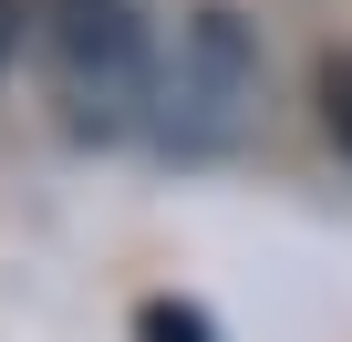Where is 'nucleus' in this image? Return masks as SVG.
Wrapping results in <instances>:
<instances>
[{
    "instance_id": "obj_1",
    "label": "nucleus",
    "mask_w": 352,
    "mask_h": 342,
    "mask_svg": "<svg viewBox=\"0 0 352 342\" xmlns=\"http://www.w3.org/2000/svg\"><path fill=\"white\" fill-rule=\"evenodd\" d=\"M32 42L52 63V94L83 135H135L155 125V21L145 0H32Z\"/></svg>"
},
{
    "instance_id": "obj_2",
    "label": "nucleus",
    "mask_w": 352,
    "mask_h": 342,
    "mask_svg": "<svg viewBox=\"0 0 352 342\" xmlns=\"http://www.w3.org/2000/svg\"><path fill=\"white\" fill-rule=\"evenodd\" d=\"M249 104H259V42H249V21L228 0H208L176 32V63L155 73V135L176 156H228Z\"/></svg>"
},
{
    "instance_id": "obj_3",
    "label": "nucleus",
    "mask_w": 352,
    "mask_h": 342,
    "mask_svg": "<svg viewBox=\"0 0 352 342\" xmlns=\"http://www.w3.org/2000/svg\"><path fill=\"white\" fill-rule=\"evenodd\" d=\"M311 104H321V135L352 156V52H321V73H311Z\"/></svg>"
},
{
    "instance_id": "obj_4",
    "label": "nucleus",
    "mask_w": 352,
    "mask_h": 342,
    "mask_svg": "<svg viewBox=\"0 0 352 342\" xmlns=\"http://www.w3.org/2000/svg\"><path fill=\"white\" fill-rule=\"evenodd\" d=\"M145 342H218L197 311H176V301H145Z\"/></svg>"
},
{
    "instance_id": "obj_5",
    "label": "nucleus",
    "mask_w": 352,
    "mask_h": 342,
    "mask_svg": "<svg viewBox=\"0 0 352 342\" xmlns=\"http://www.w3.org/2000/svg\"><path fill=\"white\" fill-rule=\"evenodd\" d=\"M21 32H32V0H0V73H11V52H21Z\"/></svg>"
}]
</instances>
